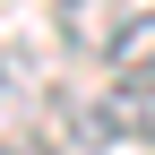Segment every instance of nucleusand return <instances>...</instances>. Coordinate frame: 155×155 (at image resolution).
I'll return each instance as SVG.
<instances>
[{
  "label": "nucleus",
  "instance_id": "obj_1",
  "mask_svg": "<svg viewBox=\"0 0 155 155\" xmlns=\"http://www.w3.org/2000/svg\"><path fill=\"white\" fill-rule=\"evenodd\" d=\"M86 138H104V147H155V86L147 78H112L86 104Z\"/></svg>",
  "mask_w": 155,
  "mask_h": 155
},
{
  "label": "nucleus",
  "instance_id": "obj_4",
  "mask_svg": "<svg viewBox=\"0 0 155 155\" xmlns=\"http://www.w3.org/2000/svg\"><path fill=\"white\" fill-rule=\"evenodd\" d=\"M0 95H9V61H0Z\"/></svg>",
  "mask_w": 155,
  "mask_h": 155
},
{
  "label": "nucleus",
  "instance_id": "obj_3",
  "mask_svg": "<svg viewBox=\"0 0 155 155\" xmlns=\"http://www.w3.org/2000/svg\"><path fill=\"white\" fill-rule=\"evenodd\" d=\"M112 78H147L155 86V9H138V17H121V35H112Z\"/></svg>",
  "mask_w": 155,
  "mask_h": 155
},
{
  "label": "nucleus",
  "instance_id": "obj_2",
  "mask_svg": "<svg viewBox=\"0 0 155 155\" xmlns=\"http://www.w3.org/2000/svg\"><path fill=\"white\" fill-rule=\"evenodd\" d=\"M121 0H52V35L78 52V61H104L112 52V35H121Z\"/></svg>",
  "mask_w": 155,
  "mask_h": 155
},
{
  "label": "nucleus",
  "instance_id": "obj_5",
  "mask_svg": "<svg viewBox=\"0 0 155 155\" xmlns=\"http://www.w3.org/2000/svg\"><path fill=\"white\" fill-rule=\"evenodd\" d=\"M0 155H17V147H9V138H0Z\"/></svg>",
  "mask_w": 155,
  "mask_h": 155
}]
</instances>
